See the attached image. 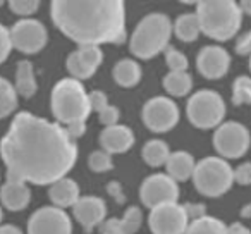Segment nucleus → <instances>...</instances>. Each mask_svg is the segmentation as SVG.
<instances>
[{
	"label": "nucleus",
	"instance_id": "nucleus-27",
	"mask_svg": "<svg viewBox=\"0 0 251 234\" xmlns=\"http://www.w3.org/2000/svg\"><path fill=\"white\" fill-rule=\"evenodd\" d=\"M184 234H227V226L220 219L206 215L195 222H189Z\"/></svg>",
	"mask_w": 251,
	"mask_h": 234
},
{
	"label": "nucleus",
	"instance_id": "nucleus-16",
	"mask_svg": "<svg viewBox=\"0 0 251 234\" xmlns=\"http://www.w3.org/2000/svg\"><path fill=\"white\" fill-rule=\"evenodd\" d=\"M230 55L220 45H206L198 52L196 69L206 79H220L229 73Z\"/></svg>",
	"mask_w": 251,
	"mask_h": 234
},
{
	"label": "nucleus",
	"instance_id": "nucleus-28",
	"mask_svg": "<svg viewBox=\"0 0 251 234\" xmlns=\"http://www.w3.org/2000/svg\"><path fill=\"white\" fill-rule=\"evenodd\" d=\"M230 100L236 107L241 105H251V78L250 76H237L232 81V93Z\"/></svg>",
	"mask_w": 251,
	"mask_h": 234
},
{
	"label": "nucleus",
	"instance_id": "nucleus-6",
	"mask_svg": "<svg viewBox=\"0 0 251 234\" xmlns=\"http://www.w3.org/2000/svg\"><path fill=\"white\" fill-rule=\"evenodd\" d=\"M193 184L196 191L208 198H219L226 195L234 184V169L222 157H205L196 162L193 172Z\"/></svg>",
	"mask_w": 251,
	"mask_h": 234
},
{
	"label": "nucleus",
	"instance_id": "nucleus-45",
	"mask_svg": "<svg viewBox=\"0 0 251 234\" xmlns=\"http://www.w3.org/2000/svg\"><path fill=\"white\" fill-rule=\"evenodd\" d=\"M2 220H4V210L0 207V226H2Z\"/></svg>",
	"mask_w": 251,
	"mask_h": 234
},
{
	"label": "nucleus",
	"instance_id": "nucleus-40",
	"mask_svg": "<svg viewBox=\"0 0 251 234\" xmlns=\"http://www.w3.org/2000/svg\"><path fill=\"white\" fill-rule=\"evenodd\" d=\"M107 193L108 196H112V198L115 200V203H119V205H124L126 203V193H124V188H122V184L119 181H108L107 184Z\"/></svg>",
	"mask_w": 251,
	"mask_h": 234
},
{
	"label": "nucleus",
	"instance_id": "nucleus-14",
	"mask_svg": "<svg viewBox=\"0 0 251 234\" xmlns=\"http://www.w3.org/2000/svg\"><path fill=\"white\" fill-rule=\"evenodd\" d=\"M103 62V50L97 45H83L67 55L66 67L71 78L77 81L90 79Z\"/></svg>",
	"mask_w": 251,
	"mask_h": 234
},
{
	"label": "nucleus",
	"instance_id": "nucleus-39",
	"mask_svg": "<svg viewBox=\"0 0 251 234\" xmlns=\"http://www.w3.org/2000/svg\"><path fill=\"white\" fill-rule=\"evenodd\" d=\"M100 234H126V229L122 226L121 219H105V222L100 227Z\"/></svg>",
	"mask_w": 251,
	"mask_h": 234
},
{
	"label": "nucleus",
	"instance_id": "nucleus-10",
	"mask_svg": "<svg viewBox=\"0 0 251 234\" xmlns=\"http://www.w3.org/2000/svg\"><path fill=\"white\" fill-rule=\"evenodd\" d=\"M9 31H11L12 49L28 55L42 52L49 42V31L45 25L35 18L19 19L9 28Z\"/></svg>",
	"mask_w": 251,
	"mask_h": 234
},
{
	"label": "nucleus",
	"instance_id": "nucleus-19",
	"mask_svg": "<svg viewBox=\"0 0 251 234\" xmlns=\"http://www.w3.org/2000/svg\"><path fill=\"white\" fill-rule=\"evenodd\" d=\"M49 198L57 208H73L81 198L79 184L73 178H62L49 188Z\"/></svg>",
	"mask_w": 251,
	"mask_h": 234
},
{
	"label": "nucleus",
	"instance_id": "nucleus-23",
	"mask_svg": "<svg viewBox=\"0 0 251 234\" xmlns=\"http://www.w3.org/2000/svg\"><path fill=\"white\" fill-rule=\"evenodd\" d=\"M172 33L176 35V38L184 43L196 42L200 33H201L200 19L196 16V12H184V14L177 16V19L172 25Z\"/></svg>",
	"mask_w": 251,
	"mask_h": 234
},
{
	"label": "nucleus",
	"instance_id": "nucleus-12",
	"mask_svg": "<svg viewBox=\"0 0 251 234\" xmlns=\"http://www.w3.org/2000/svg\"><path fill=\"white\" fill-rule=\"evenodd\" d=\"M28 234H73V220L62 208L40 207L29 215Z\"/></svg>",
	"mask_w": 251,
	"mask_h": 234
},
{
	"label": "nucleus",
	"instance_id": "nucleus-35",
	"mask_svg": "<svg viewBox=\"0 0 251 234\" xmlns=\"http://www.w3.org/2000/svg\"><path fill=\"white\" fill-rule=\"evenodd\" d=\"M182 208H184V213H186V217H188L189 222H195V220H200V219H203V217H206L205 203L186 202V203H182Z\"/></svg>",
	"mask_w": 251,
	"mask_h": 234
},
{
	"label": "nucleus",
	"instance_id": "nucleus-7",
	"mask_svg": "<svg viewBox=\"0 0 251 234\" xmlns=\"http://www.w3.org/2000/svg\"><path fill=\"white\" fill-rule=\"evenodd\" d=\"M189 123L198 130H217L226 117V102L213 90H198L186 104Z\"/></svg>",
	"mask_w": 251,
	"mask_h": 234
},
{
	"label": "nucleus",
	"instance_id": "nucleus-30",
	"mask_svg": "<svg viewBox=\"0 0 251 234\" xmlns=\"http://www.w3.org/2000/svg\"><path fill=\"white\" fill-rule=\"evenodd\" d=\"M88 167L91 172L97 174H103L114 169V158L110 154H107L105 150H93L88 157Z\"/></svg>",
	"mask_w": 251,
	"mask_h": 234
},
{
	"label": "nucleus",
	"instance_id": "nucleus-4",
	"mask_svg": "<svg viewBox=\"0 0 251 234\" xmlns=\"http://www.w3.org/2000/svg\"><path fill=\"white\" fill-rule=\"evenodd\" d=\"M50 107L55 117V123L62 128L74 124H86L91 114L88 93L83 83L74 78H64L57 81L50 95Z\"/></svg>",
	"mask_w": 251,
	"mask_h": 234
},
{
	"label": "nucleus",
	"instance_id": "nucleus-24",
	"mask_svg": "<svg viewBox=\"0 0 251 234\" xmlns=\"http://www.w3.org/2000/svg\"><path fill=\"white\" fill-rule=\"evenodd\" d=\"M141 157L150 167H162L167 164L169 157H171V148L164 140H148L143 145Z\"/></svg>",
	"mask_w": 251,
	"mask_h": 234
},
{
	"label": "nucleus",
	"instance_id": "nucleus-13",
	"mask_svg": "<svg viewBox=\"0 0 251 234\" xmlns=\"http://www.w3.org/2000/svg\"><path fill=\"white\" fill-rule=\"evenodd\" d=\"M189 220L179 203L155 207L148 215V227L151 234H184Z\"/></svg>",
	"mask_w": 251,
	"mask_h": 234
},
{
	"label": "nucleus",
	"instance_id": "nucleus-32",
	"mask_svg": "<svg viewBox=\"0 0 251 234\" xmlns=\"http://www.w3.org/2000/svg\"><path fill=\"white\" fill-rule=\"evenodd\" d=\"M7 4L11 12H14L16 16H21V19L29 18L40 9L38 0H11Z\"/></svg>",
	"mask_w": 251,
	"mask_h": 234
},
{
	"label": "nucleus",
	"instance_id": "nucleus-33",
	"mask_svg": "<svg viewBox=\"0 0 251 234\" xmlns=\"http://www.w3.org/2000/svg\"><path fill=\"white\" fill-rule=\"evenodd\" d=\"M12 52V42H11V31L7 26L0 23V64H4L9 59Z\"/></svg>",
	"mask_w": 251,
	"mask_h": 234
},
{
	"label": "nucleus",
	"instance_id": "nucleus-36",
	"mask_svg": "<svg viewBox=\"0 0 251 234\" xmlns=\"http://www.w3.org/2000/svg\"><path fill=\"white\" fill-rule=\"evenodd\" d=\"M88 100H90V108L93 112H101L105 107H108V97L100 90H93L91 93H88Z\"/></svg>",
	"mask_w": 251,
	"mask_h": 234
},
{
	"label": "nucleus",
	"instance_id": "nucleus-44",
	"mask_svg": "<svg viewBox=\"0 0 251 234\" xmlns=\"http://www.w3.org/2000/svg\"><path fill=\"white\" fill-rule=\"evenodd\" d=\"M239 215L243 217V219H251V203H246L244 207H241Z\"/></svg>",
	"mask_w": 251,
	"mask_h": 234
},
{
	"label": "nucleus",
	"instance_id": "nucleus-9",
	"mask_svg": "<svg viewBox=\"0 0 251 234\" xmlns=\"http://www.w3.org/2000/svg\"><path fill=\"white\" fill-rule=\"evenodd\" d=\"M181 112L172 98L169 97H153L145 102L143 110H141V119L145 126L153 133H167L174 130L179 123Z\"/></svg>",
	"mask_w": 251,
	"mask_h": 234
},
{
	"label": "nucleus",
	"instance_id": "nucleus-42",
	"mask_svg": "<svg viewBox=\"0 0 251 234\" xmlns=\"http://www.w3.org/2000/svg\"><path fill=\"white\" fill-rule=\"evenodd\" d=\"M0 234H23V231L14 224H2L0 226Z\"/></svg>",
	"mask_w": 251,
	"mask_h": 234
},
{
	"label": "nucleus",
	"instance_id": "nucleus-29",
	"mask_svg": "<svg viewBox=\"0 0 251 234\" xmlns=\"http://www.w3.org/2000/svg\"><path fill=\"white\" fill-rule=\"evenodd\" d=\"M164 55H165V66L169 67V73H188L189 60L184 52L174 49V47H167Z\"/></svg>",
	"mask_w": 251,
	"mask_h": 234
},
{
	"label": "nucleus",
	"instance_id": "nucleus-18",
	"mask_svg": "<svg viewBox=\"0 0 251 234\" xmlns=\"http://www.w3.org/2000/svg\"><path fill=\"white\" fill-rule=\"evenodd\" d=\"M31 202V189L26 182L18 179H5L0 186V203L11 212H21Z\"/></svg>",
	"mask_w": 251,
	"mask_h": 234
},
{
	"label": "nucleus",
	"instance_id": "nucleus-3",
	"mask_svg": "<svg viewBox=\"0 0 251 234\" xmlns=\"http://www.w3.org/2000/svg\"><path fill=\"white\" fill-rule=\"evenodd\" d=\"M196 16L201 33L215 42H229L243 25V12L232 0H201L196 2Z\"/></svg>",
	"mask_w": 251,
	"mask_h": 234
},
{
	"label": "nucleus",
	"instance_id": "nucleus-11",
	"mask_svg": "<svg viewBox=\"0 0 251 234\" xmlns=\"http://www.w3.org/2000/svg\"><path fill=\"white\" fill-rule=\"evenodd\" d=\"M140 198L150 210L167 203H177L179 184L165 172H157L143 179L140 186Z\"/></svg>",
	"mask_w": 251,
	"mask_h": 234
},
{
	"label": "nucleus",
	"instance_id": "nucleus-25",
	"mask_svg": "<svg viewBox=\"0 0 251 234\" xmlns=\"http://www.w3.org/2000/svg\"><path fill=\"white\" fill-rule=\"evenodd\" d=\"M162 86L171 97H186L193 88V78L189 73H167L162 79Z\"/></svg>",
	"mask_w": 251,
	"mask_h": 234
},
{
	"label": "nucleus",
	"instance_id": "nucleus-38",
	"mask_svg": "<svg viewBox=\"0 0 251 234\" xmlns=\"http://www.w3.org/2000/svg\"><path fill=\"white\" fill-rule=\"evenodd\" d=\"M234 50H236V53L241 57H251V29H248L246 33H243V35L236 40Z\"/></svg>",
	"mask_w": 251,
	"mask_h": 234
},
{
	"label": "nucleus",
	"instance_id": "nucleus-46",
	"mask_svg": "<svg viewBox=\"0 0 251 234\" xmlns=\"http://www.w3.org/2000/svg\"><path fill=\"white\" fill-rule=\"evenodd\" d=\"M248 66H250V71H251V57H250V62H248Z\"/></svg>",
	"mask_w": 251,
	"mask_h": 234
},
{
	"label": "nucleus",
	"instance_id": "nucleus-26",
	"mask_svg": "<svg viewBox=\"0 0 251 234\" xmlns=\"http://www.w3.org/2000/svg\"><path fill=\"white\" fill-rule=\"evenodd\" d=\"M18 108V93L14 84L0 76V119H5Z\"/></svg>",
	"mask_w": 251,
	"mask_h": 234
},
{
	"label": "nucleus",
	"instance_id": "nucleus-41",
	"mask_svg": "<svg viewBox=\"0 0 251 234\" xmlns=\"http://www.w3.org/2000/svg\"><path fill=\"white\" fill-rule=\"evenodd\" d=\"M227 234H251V231L248 229L244 224L241 222H232L227 226Z\"/></svg>",
	"mask_w": 251,
	"mask_h": 234
},
{
	"label": "nucleus",
	"instance_id": "nucleus-22",
	"mask_svg": "<svg viewBox=\"0 0 251 234\" xmlns=\"http://www.w3.org/2000/svg\"><path fill=\"white\" fill-rule=\"evenodd\" d=\"M112 76L121 88H134L143 78V69L136 59H121L115 62Z\"/></svg>",
	"mask_w": 251,
	"mask_h": 234
},
{
	"label": "nucleus",
	"instance_id": "nucleus-8",
	"mask_svg": "<svg viewBox=\"0 0 251 234\" xmlns=\"http://www.w3.org/2000/svg\"><path fill=\"white\" fill-rule=\"evenodd\" d=\"M250 130L237 121L222 123L213 133V147L222 158H241L250 150Z\"/></svg>",
	"mask_w": 251,
	"mask_h": 234
},
{
	"label": "nucleus",
	"instance_id": "nucleus-5",
	"mask_svg": "<svg viewBox=\"0 0 251 234\" xmlns=\"http://www.w3.org/2000/svg\"><path fill=\"white\" fill-rule=\"evenodd\" d=\"M172 36V21L164 12H150L134 28L129 50L136 59L150 60L165 52Z\"/></svg>",
	"mask_w": 251,
	"mask_h": 234
},
{
	"label": "nucleus",
	"instance_id": "nucleus-2",
	"mask_svg": "<svg viewBox=\"0 0 251 234\" xmlns=\"http://www.w3.org/2000/svg\"><path fill=\"white\" fill-rule=\"evenodd\" d=\"M50 16L55 28L77 43L97 45L126 42V5L122 0H53Z\"/></svg>",
	"mask_w": 251,
	"mask_h": 234
},
{
	"label": "nucleus",
	"instance_id": "nucleus-47",
	"mask_svg": "<svg viewBox=\"0 0 251 234\" xmlns=\"http://www.w3.org/2000/svg\"><path fill=\"white\" fill-rule=\"evenodd\" d=\"M5 4V2H2V0H0V7H2V5H4Z\"/></svg>",
	"mask_w": 251,
	"mask_h": 234
},
{
	"label": "nucleus",
	"instance_id": "nucleus-15",
	"mask_svg": "<svg viewBox=\"0 0 251 234\" xmlns=\"http://www.w3.org/2000/svg\"><path fill=\"white\" fill-rule=\"evenodd\" d=\"M73 215L76 222L83 227L84 233H93L97 227L105 222L107 217V203L103 198L95 195H84L73 207Z\"/></svg>",
	"mask_w": 251,
	"mask_h": 234
},
{
	"label": "nucleus",
	"instance_id": "nucleus-31",
	"mask_svg": "<svg viewBox=\"0 0 251 234\" xmlns=\"http://www.w3.org/2000/svg\"><path fill=\"white\" fill-rule=\"evenodd\" d=\"M121 222L126 229V234H136L141 227V222H143V213H141L140 207L136 205L127 207L124 215L121 217Z\"/></svg>",
	"mask_w": 251,
	"mask_h": 234
},
{
	"label": "nucleus",
	"instance_id": "nucleus-1",
	"mask_svg": "<svg viewBox=\"0 0 251 234\" xmlns=\"http://www.w3.org/2000/svg\"><path fill=\"white\" fill-rule=\"evenodd\" d=\"M7 179L52 186L76 165L77 145L59 123L31 112H19L0 140Z\"/></svg>",
	"mask_w": 251,
	"mask_h": 234
},
{
	"label": "nucleus",
	"instance_id": "nucleus-43",
	"mask_svg": "<svg viewBox=\"0 0 251 234\" xmlns=\"http://www.w3.org/2000/svg\"><path fill=\"white\" fill-rule=\"evenodd\" d=\"M237 5H239V9H241V12H243V16L244 14L251 16V0H241V2H237Z\"/></svg>",
	"mask_w": 251,
	"mask_h": 234
},
{
	"label": "nucleus",
	"instance_id": "nucleus-34",
	"mask_svg": "<svg viewBox=\"0 0 251 234\" xmlns=\"http://www.w3.org/2000/svg\"><path fill=\"white\" fill-rule=\"evenodd\" d=\"M119 119H121V110H119L115 105H108V107H105L101 112H98V121H100L105 128L119 124Z\"/></svg>",
	"mask_w": 251,
	"mask_h": 234
},
{
	"label": "nucleus",
	"instance_id": "nucleus-37",
	"mask_svg": "<svg viewBox=\"0 0 251 234\" xmlns=\"http://www.w3.org/2000/svg\"><path fill=\"white\" fill-rule=\"evenodd\" d=\"M234 182L241 186L251 184V162H243L234 169Z\"/></svg>",
	"mask_w": 251,
	"mask_h": 234
},
{
	"label": "nucleus",
	"instance_id": "nucleus-20",
	"mask_svg": "<svg viewBox=\"0 0 251 234\" xmlns=\"http://www.w3.org/2000/svg\"><path fill=\"white\" fill-rule=\"evenodd\" d=\"M195 167H196L195 157L189 152L176 150L171 152V157H169L167 164H165V171H167L165 174L179 184V182H184L193 178Z\"/></svg>",
	"mask_w": 251,
	"mask_h": 234
},
{
	"label": "nucleus",
	"instance_id": "nucleus-21",
	"mask_svg": "<svg viewBox=\"0 0 251 234\" xmlns=\"http://www.w3.org/2000/svg\"><path fill=\"white\" fill-rule=\"evenodd\" d=\"M14 88H16L18 97H23V98L35 97V93L38 91V81H36L35 66H33L31 60L25 59L18 62Z\"/></svg>",
	"mask_w": 251,
	"mask_h": 234
},
{
	"label": "nucleus",
	"instance_id": "nucleus-17",
	"mask_svg": "<svg viewBox=\"0 0 251 234\" xmlns=\"http://www.w3.org/2000/svg\"><path fill=\"white\" fill-rule=\"evenodd\" d=\"M98 141L101 145V150H105L107 154H126L127 150L133 148L134 133L126 124H115V126L110 128H103L100 136H98Z\"/></svg>",
	"mask_w": 251,
	"mask_h": 234
}]
</instances>
